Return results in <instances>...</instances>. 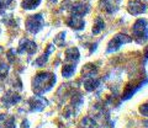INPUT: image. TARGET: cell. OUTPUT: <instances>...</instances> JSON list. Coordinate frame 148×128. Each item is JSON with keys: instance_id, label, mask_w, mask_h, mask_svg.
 <instances>
[{"instance_id": "cell-1", "label": "cell", "mask_w": 148, "mask_h": 128, "mask_svg": "<svg viewBox=\"0 0 148 128\" xmlns=\"http://www.w3.org/2000/svg\"><path fill=\"white\" fill-rule=\"evenodd\" d=\"M56 83V75L52 73H40L32 81V90L36 95H42L53 88Z\"/></svg>"}, {"instance_id": "cell-2", "label": "cell", "mask_w": 148, "mask_h": 128, "mask_svg": "<svg viewBox=\"0 0 148 128\" xmlns=\"http://www.w3.org/2000/svg\"><path fill=\"white\" fill-rule=\"evenodd\" d=\"M133 38L137 43L143 44L148 41V22L143 19H140L135 22L132 27Z\"/></svg>"}, {"instance_id": "cell-3", "label": "cell", "mask_w": 148, "mask_h": 128, "mask_svg": "<svg viewBox=\"0 0 148 128\" xmlns=\"http://www.w3.org/2000/svg\"><path fill=\"white\" fill-rule=\"evenodd\" d=\"M43 27V17L42 15L37 14V15H31L26 21V29L31 33H37L42 30Z\"/></svg>"}, {"instance_id": "cell-4", "label": "cell", "mask_w": 148, "mask_h": 128, "mask_svg": "<svg viewBox=\"0 0 148 128\" xmlns=\"http://www.w3.org/2000/svg\"><path fill=\"white\" fill-rule=\"evenodd\" d=\"M131 37H128L127 35H116L115 37L112 38L109 42V46H108V53H111V52H115L117 51V49L121 47V46H123L125 43H130L131 42Z\"/></svg>"}, {"instance_id": "cell-5", "label": "cell", "mask_w": 148, "mask_h": 128, "mask_svg": "<svg viewBox=\"0 0 148 128\" xmlns=\"http://www.w3.org/2000/svg\"><path fill=\"white\" fill-rule=\"evenodd\" d=\"M67 24H68L69 27H72V29L77 30V31H80L85 27V21L83 20V16L75 15V14H73V15L69 17Z\"/></svg>"}, {"instance_id": "cell-6", "label": "cell", "mask_w": 148, "mask_h": 128, "mask_svg": "<svg viewBox=\"0 0 148 128\" xmlns=\"http://www.w3.org/2000/svg\"><path fill=\"white\" fill-rule=\"evenodd\" d=\"M47 105V101L42 97L41 95H35L34 97L30 100V107H31V111H41L43 110Z\"/></svg>"}, {"instance_id": "cell-7", "label": "cell", "mask_w": 148, "mask_h": 128, "mask_svg": "<svg viewBox=\"0 0 148 128\" xmlns=\"http://www.w3.org/2000/svg\"><path fill=\"white\" fill-rule=\"evenodd\" d=\"M36 43L34 42V41H31V39H22L21 42H20V47H18L17 49V52L18 53H29V54H34L36 52Z\"/></svg>"}, {"instance_id": "cell-8", "label": "cell", "mask_w": 148, "mask_h": 128, "mask_svg": "<svg viewBox=\"0 0 148 128\" xmlns=\"http://www.w3.org/2000/svg\"><path fill=\"white\" fill-rule=\"evenodd\" d=\"M147 7L143 3L138 1V0H136V1H131L128 4V12L131 14V15H140V14H143L146 12Z\"/></svg>"}, {"instance_id": "cell-9", "label": "cell", "mask_w": 148, "mask_h": 128, "mask_svg": "<svg viewBox=\"0 0 148 128\" xmlns=\"http://www.w3.org/2000/svg\"><path fill=\"white\" fill-rule=\"evenodd\" d=\"M71 10L73 14H75V15H79V16H84L86 15L88 12H89V5L85 3H75L73 4Z\"/></svg>"}, {"instance_id": "cell-10", "label": "cell", "mask_w": 148, "mask_h": 128, "mask_svg": "<svg viewBox=\"0 0 148 128\" xmlns=\"http://www.w3.org/2000/svg\"><path fill=\"white\" fill-rule=\"evenodd\" d=\"M20 95H17L15 93H11V91H8L6 95H4L3 97V102L8 105V106H10V105H15L16 102L20 101Z\"/></svg>"}, {"instance_id": "cell-11", "label": "cell", "mask_w": 148, "mask_h": 128, "mask_svg": "<svg viewBox=\"0 0 148 128\" xmlns=\"http://www.w3.org/2000/svg\"><path fill=\"white\" fill-rule=\"evenodd\" d=\"M100 81L98 79H94V76L86 78V80L84 81V88L86 91H94L96 88H99Z\"/></svg>"}, {"instance_id": "cell-12", "label": "cell", "mask_w": 148, "mask_h": 128, "mask_svg": "<svg viewBox=\"0 0 148 128\" xmlns=\"http://www.w3.org/2000/svg\"><path fill=\"white\" fill-rule=\"evenodd\" d=\"M66 59L67 61H73V62H78L79 61V51H78V48H69L66 51Z\"/></svg>"}, {"instance_id": "cell-13", "label": "cell", "mask_w": 148, "mask_h": 128, "mask_svg": "<svg viewBox=\"0 0 148 128\" xmlns=\"http://www.w3.org/2000/svg\"><path fill=\"white\" fill-rule=\"evenodd\" d=\"M101 5H104L103 9L108 12H114L117 9V3H115V0H101Z\"/></svg>"}, {"instance_id": "cell-14", "label": "cell", "mask_w": 148, "mask_h": 128, "mask_svg": "<svg viewBox=\"0 0 148 128\" xmlns=\"http://www.w3.org/2000/svg\"><path fill=\"white\" fill-rule=\"evenodd\" d=\"M52 51H53V46H52V44H49V46H48V49H47V52H46V53L43 54L42 57H40V58L37 59V61H36V64H37V65L42 67L43 64H45L46 62H47V59H48V56H49L51 53H52Z\"/></svg>"}, {"instance_id": "cell-15", "label": "cell", "mask_w": 148, "mask_h": 128, "mask_svg": "<svg viewBox=\"0 0 148 128\" xmlns=\"http://www.w3.org/2000/svg\"><path fill=\"white\" fill-rule=\"evenodd\" d=\"M74 71H75V65L74 64H67V65L63 67L62 74L64 78H71L74 74Z\"/></svg>"}, {"instance_id": "cell-16", "label": "cell", "mask_w": 148, "mask_h": 128, "mask_svg": "<svg viewBox=\"0 0 148 128\" xmlns=\"http://www.w3.org/2000/svg\"><path fill=\"white\" fill-rule=\"evenodd\" d=\"M41 0H24L22 1V7L26 9V10H31V9H35L40 5Z\"/></svg>"}, {"instance_id": "cell-17", "label": "cell", "mask_w": 148, "mask_h": 128, "mask_svg": "<svg viewBox=\"0 0 148 128\" xmlns=\"http://www.w3.org/2000/svg\"><path fill=\"white\" fill-rule=\"evenodd\" d=\"M95 73H96V68L94 67V64H86V65L83 68V75H85L86 78L94 76Z\"/></svg>"}, {"instance_id": "cell-18", "label": "cell", "mask_w": 148, "mask_h": 128, "mask_svg": "<svg viewBox=\"0 0 148 128\" xmlns=\"http://www.w3.org/2000/svg\"><path fill=\"white\" fill-rule=\"evenodd\" d=\"M104 27H105V22L101 19H98V20H96V22H95V25L92 26V33H94V35L100 33V32L104 30Z\"/></svg>"}, {"instance_id": "cell-19", "label": "cell", "mask_w": 148, "mask_h": 128, "mask_svg": "<svg viewBox=\"0 0 148 128\" xmlns=\"http://www.w3.org/2000/svg\"><path fill=\"white\" fill-rule=\"evenodd\" d=\"M82 128H95V121L90 117H85L84 120L82 121Z\"/></svg>"}, {"instance_id": "cell-20", "label": "cell", "mask_w": 148, "mask_h": 128, "mask_svg": "<svg viewBox=\"0 0 148 128\" xmlns=\"http://www.w3.org/2000/svg\"><path fill=\"white\" fill-rule=\"evenodd\" d=\"M64 38H66V32H61V33L54 38V43L59 46V47H62V46H64Z\"/></svg>"}, {"instance_id": "cell-21", "label": "cell", "mask_w": 148, "mask_h": 128, "mask_svg": "<svg viewBox=\"0 0 148 128\" xmlns=\"http://www.w3.org/2000/svg\"><path fill=\"white\" fill-rule=\"evenodd\" d=\"M9 71V65L5 63H1L0 62V79H3V78H5L6 74Z\"/></svg>"}, {"instance_id": "cell-22", "label": "cell", "mask_w": 148, "mask_h": 128, "mask_svg": "<svg viewBox=\"0 0 148 128\" xmlns=\"http://www.w3.org/2000/svg\"><path fill=\"white\" fill-rule=\"evenodd\" d=\"M140 113H141L142 116L148 117V102L147 103H143L142 106L140 107Z\"/></svg>"}, {"instance_id": "cell-23", "label": "cell", "mask_w": 148, "mask_h": 128, "mask_svg": "<svg viewBox=\"0 0 148 128\" xmlns=\"http://www.w3.org/2000/svg\"><path fill=\"white\" fill-rule=\"evenodd\" d=\"M4 128H16V126H15V118H14V117L9 118L8 122H5V126H4Z\"/></svg>"}, {"instance_id": "cell-24", "label": "cell", "mask_w": 148, "mask_h": 128, "mask_svg": "<svg viewBox=\"0 0 148 128\" xmlns=\"http://www.w3.org/2000/svg\"><path fill=\"white\" fill-rule=\"evenodd\" d=\"M12 0H0V7H5L10 4Z\"/></svg>"}, {"instance_id": "cell-25", "label": "cell", "mask_w": 148, "mask_h": 128, "mask_svg": "<svg viewBox=\"0 0 148 128\" xmlns=\"http://www.w3.org/2000/svg\"><path fill=\"white\" fill-rule=\"evenodd\" d=\"M3 125H5V115L0 113V128H1Z\"/></svg>"}, {"instance_id": "cell-26", "label": "cell", "mask_w": 148, "mask_h": 128, "mask_svg": "<svg viewBox=\"0 0 148 128\" xmlns=\"http://www.w3.org/2000/svg\"><path fill=\"white\" fill-rule=\"evenodd\" d=\"M29 127H30V125H29V121L25 120L24 122H22V128H29Z\"/></svg>"}, {"instance_id": "cell-27", "label": "cell", "mask_w": 148, "mask_h": 128, "mask_svg": "<svg viewBox=\"0 0 148 128\" xmlns=\"http://www.w3.org/2000/svg\"><path fill=\"white\" fill-rule=\"evenodd\" d=\"M145 56H146V58L148 59V47L146 48V52H145Z\"/></svg>"}, {"instance_id": "cell-28", "label": "cell", "mask_w": 148, "mask_h": 128, "mask_svg": "<svg viewBox=\"0 0 148 128\" xmlns=\"http://www.w3.org/2000/svg\"><path fill=\"white\" fill-rule=\"evenodd\" d=\"M51 1H53V3H56V1H57V0H51Z\"/></svg>"}, {"instance_id": "cell-29", "label": "cell", "mask_w": 148, "mask_h": 128, "mask_svg": "<svg viewBox=\"0 0 148 128\" xmlns=\"http://www.w3.org/2000/svg\"><path fill=\"white\" fill-rule=\"evenodd\" d=\"M0 52H1V47H0Z\"/></svg>"}]
</instances>
